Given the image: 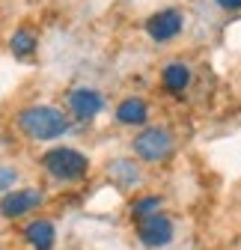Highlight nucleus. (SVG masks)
Masks as SVG:
<instances>
[{"label":"nucleus","instance_id":"nucleus-1","mask_svg":"<svg viewBox=\"0 0 241 250\" xmlns=\"http://www.w3.org/2000/svg\"><path fill=\"white\" fill-rule=\"evenodd\" d=\"M18 128L30 140H57L69 131V119L51 104H33L18 113Z\"/></svg>","mask_w":241,"mask_h":250},{"label":"nucleus","instance_id":"nucleus-2","mask_svg":"<svg viewBox=\"0 0 241 250\" xmlns=\"http://www.w3.org/2000/svg\"><path fill=\"white\" fill-rule=\"evenodd\" d=\"M42 167L48 176H54L57 182H78L89 173V158L78 149L69 146H54L42 155Z\"/></svg>","mask_w":241,"mask_h":250},{"label":"nucleus","instance_id":"nucleus-3","mask_svg":"<svg viewBox=\"0 0 241 250\" xmlns=\"http://www.w3.org/2000/svg\"><path fill=\"white\" fill-rule=\"evenodd\" d=\"M176 149V140L167 128H158V125H152V128H143L137 137H134V155L143 161H167L170 155Z\"/></svg>","mask_w":241,"mask_h":250},{"label":"nucleus","instance_id":"nucleus-4","mask_svg":"<svg viewBox=\"0 0 241 250\" xmlns=\"http://www.w3.org/2000/svg\"><path fill=\"white\" fill-rule=\"evenodd\" d=\"M45 203V194L39 188H15V191H6L3 200H0V214L15 221V217H24L30 211H36Z\"/></svg>","mask_w":241,"mask_h":250},{"label":"nucleus","instance_id":"nucleus-5","mask_svg":"<svg viewBox=\"0 0 241 250\" xmlns=\"http://www.w3.org/2000/svg\"><path fill=\"white\" fill-rule=\"evenodd\" d=\"M173 235H176L173 221H170L164 211L149 214V217H143V221H137V238H140L146 247H152V250L167 247V244L173 241Z\"/></svg>","mask_w":241,"mask_h":250},{"label":"nucleus","instance_id":"nucleus-6","mask_svg":"<svg viewBox=\"0 0 241 250\" xmlns=\"http://www.w3.org/2000/svg\"><path fill=\"white\" fill-rule=\"evenodd\" d=\"M182 27H185V18H182L179 9H161L146 21V33L155 42H170V39H176L182 33Z\"/></svg>","mask_w":241,"mask_h":250},{"label":"nucleus","instance_id":"nucleus-7","mask_svg":"<svg viewBox=\"0 0 241 250\" xmlns=\"http://www.w3.org/2000/svg\"><path fill=\"white\" fill-rule=\"evenodd\" d=\"M101 107H104V99H101V92H96V89L78 86V89L69 92V110H72L78 119H83V122L93 119V116H99Z\"/></svg>","mask_w":241,"mask_h":250},{"label":"nucleus","instance_id":"nucleus-8","mask_svg":"<svg viewBox=\"0 0 241 250\" xmlns=\"http://www.w3.org/2000/svg\"><path fill=\"white\" fill-rule=\"evenodd\" d=\"M24 241L33 247V250H54L57 244V227L45 217H36L24 227Z\"/></svg>","mask_w":241,"mask_h":250},{"label":"nucleus","instance_id":"nucleus-9","mask_svg":"<svg viewBox=\"0 0 241 250\" xmlns=\"http://www.w3.org/2000/svg\"><path fill=\"white\" fill-rule=\"evenodd\" d=\"M107 179L119 188V191H131V188H137L140 185V167L131 161V158H116V161H110V167H107Z\"/></svg>","mask_w":241,"mask_h":250},{"label":"nucleus","instance_id":"nucleus-10","mask_svg":"<svg viewBox=\"0 0 241 250\" xmlns=\"http://www.w3.org/2000/svg\"><path fill=\"white\" fill-rule=\"evenodd\" d=\"M161 83H164V89L173 92V96H182V92L188 89V83H191V69L185 66L182 60H173V62H167L164 72H161Z\"/></svg>","mask_w":241,"mask_h":250},{"label":"nucleus","instance_id":"nucleus-11","mask_svg":"<svg viewBox=\"0 0 241 250\" xmlns=\"http://www.w3.org/2000/svg\"><path fill=\"white\" fill-rule=\"evenodd\" d=\"M116 119L122 125H143L149 119V107H146L143 99H125L116 107Z\"/></svg>","mask_w":241,"mask_h":250},{"label":"nucleus","instance_id":"nucleus-12","mask_svg":"<svg viewBox=\"0 0 241 250\" xmlns=\"http://www.w3.org/2000/svg\"><path fill=\"white\" fill-rule=\"evenodd\" d=\"M36 48H39V39H36V33H33V30H27V27L15 30V33H12V39H9V51H12L18 60L33 57V54H36Z\"/></svg>","mask_w":241,"mask_h":250},{"label":"nucleus","instance_id":"nucleus-13","mask_svg":"<svg viewBox=\"0 0 241 250\" xmlns=\"http://www.w3.org/2000/svg\"><path fill=\"white\" fill-rule=\"evenodd\" d=\"M164 208V200L161 197H140V200H134V206H131V217L134 221H143V217H149V214H158Z\"/></svg>","mask_w":241,"mask_h":250},{"label":"nucleus","instance_id":"nucleus-14","mask_svg":"<svg viewBox=\"0 0 241 250\" xmlns=\"http://www.w3.org/2000/svg\"><path fill=\"white\" fill-rule=\"evenodd\" d=\"M18 182V173L12 167H0V191H9V188H15Z\"/></svg>","mask_w":241,"mask_h":250},{"label":"nucleus","instance_id":"nucleus-15","mask_svg":"<svg viewBox=\"0 0 241 250\" xmlns=\"http://www.w3.org/2000/svg\"><path fill=\"white\" fill-rule=\"evenodd\" d=\"M221 9H241V0H218Z\"/></svg>","mask_w":241,"mask_h":250}]
</instances>
